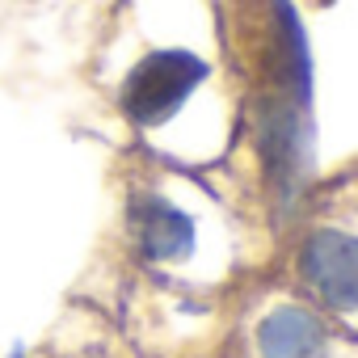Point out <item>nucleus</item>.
Returning <instances> with one entry per match:
<instances>
[{
    "label": "nucleus",
    "instance_id": "3",
    "mask_svg": "<svg viewBox=\"0 0 358 358\" xmlns=\"http://www.w3.org/2000/svg\"><path fill=\"white\" fill-rule=\"evenodd\" d=\"M262 354L266 358H312L320 350V324L299 312V308H282L262 324Z\"/></svg>",
    "mask_w": 358,
    "mask_h": 358
},
{
    "label": "nucleus",
    "instance_id": "4",
    "mask_svg": "<svg viewBox=\"0 0 358 358\" xmlns=\"http://www.w3.org/2000/svg\"><path fill=\"white\" fill-rule=\"evenodd\" d=\"M139 232H143V249L152 257H182L194 241V228L182 211H173L164 203H152L139 215Z\"/></svg>",
    "mask_w": 358,
    "mask_h": 358
},
{
    "label": "nucleus",
    "instance_id": "2",
    "mask_svg": "<svg viewBox=\"0 0 358 358\" xmlns=\"http://www.w3.org/2000/svg\"><path fill=\"white\" fill-rule=\"evenodd\" d=\"M303 274L333 308H358V241L320 232L303 249Z\"/></svg>",
    "mask_w": 358,
    "mask_h": 358
},
{
    "label": "nucleus",
    "instance_id": "1",
    "mask_svg": "<svg viewBox=\"0 0 358 358\" xmlns=\"http://www.w3.org/2000/svg\"><path fill=\"white\" fill-rule=\"evenodd\" d=\"M203 76H207V68L194 55H186V51H156L131 72L122 106H127V114L135 122H164L177 106L190 97V89Z\"/></svg>",
    "mask_w": 358,
    "mask_h": 358
}]
</instances>
